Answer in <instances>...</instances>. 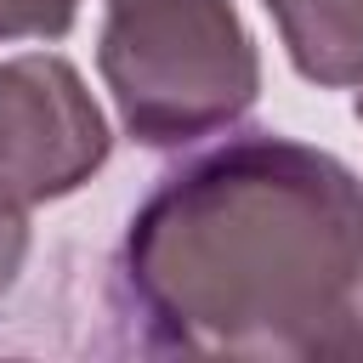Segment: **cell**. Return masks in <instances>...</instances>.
<instances>
[{
    "label": "cell",
    "mask_w": 363,
    "mask_h": 363,
    "mask_svg": "<svg viewBox=\"0 0 363 363\" xmlns=\"http://www.w3.org/2000/svg\"><path fill=\"white\" fill-rule=\"evenodd\" d=\"M357 125H363V96H357Z\"/></svg>",
    "instance_id": "7"
},
{
    "label": "cell",
    "mask_w": 363,
    "mask_h": 363,
    "mask_svg": "<svg viewBox=\"0 0 363 363\" xmlns=\"http://www.w3.org/2000/svg\"><path fill=\"white\" fill-rule=\"evenodd\" d=\"M74 23H79V0H0V45L62 40Z\"/></svg>",
    "instance_id": "5"
},
{
    "label": "cell",
    "mask_w": 363,
    "mask_h": 363,
    "mask_svg": "<svg viewBox=\"0 0 363 363\" xmlns=\"http://www.w3.org/2000/svg\"><path fill=\"white\" fill-rule=\"evenodd\" d=\"M261 6L301 79L323 91L363 85V0H261Z\"/></svg>",
    "instance_id": "4"
},
{
    "label": "cell",
    "mask_w": 363,
    "mask_h": 363,
    "mask_svg": "<svg viewBox=\"0 0 363 363\" xmlns=\"http://www.w3.org/2000/svg\"><path fill=\"white\" fill-rule=\"evenodd\" d=\"M113 153V130L79 68L57 51L0 62V210H40L79 193Z\"/></svg>",
    "instance_id": "3"
},
{
    "label": "cell",
    "mask_w": 363,
    "mask_h": 363,
    "mask_svg": "<svg viewBox=\"0 0 363 363\" xmlns=\"http://www.w3.org/2000/svg\"><path fill=\"white\" fill-rule=\"evenodd\" d=\"M96 68L142 147L221 136L261 96V51L233 0H108Z\"/></svg>",
    "instance_id": "2"
},
{
    "label": "cell",
    "mask_w": 363,
    "mask_h": 363,
    "mask_svg": "<svg viewBox=\"0 0 363 363\" xmlns=\"http://www.w3.org/2000/svg\"><path fill=\"white\" fill-rule=\"evenodd\" d=\"M28 244H34L28 216H23V210H0V295L23 278V267H28Z\"/></svg>",
    "instance_id": "6"
},
{
    "label": "cell",
    "mask_w": 363,
    "mask_h": 363,
    "mask_svg": "<svg viewBox=\"0 0 363 363\" xmlns=\"http://www.w3.org/2000/svg\"><path fill=\"white\" fill-rule=\"evenodd\" d=\"M113 289L153 352L363 357V182L278 130L199 147L136 204Z\"/></svg>",
    "instance_id": "1"
}]
</instances>
